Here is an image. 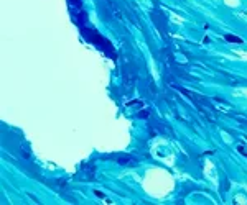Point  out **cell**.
<instances>
[{
    "label": "cell",
    "mask_w": 247,
    "mask_h": 205,
    "mask_svg": "<svg viewBox=\"0 0 247 205\" xmlns=\"http://www.w3.org/2000/svg\"><path fill=\"white\" fill-rule=\"evenodd\" d=\"M139 117H140V118H143V117H148V112H140V113H139Z\"/></svg>",
    "instance_id": "obj_3"
},
{
    "label": "cell",
    "mask_w": 247,
    "mask_h": 205,
    "mask_svg": "<svg viewBox=\"0 0 247 205\" xmlns=\"http://www.w3.org/2000/svg\"><path fill=\"white\" fill-rule=\"evenodd\" d=\"M224 40L227 41V43H242V38H239V36H234V35H224Z\"/></svg>",
    "instance_id": "obj_1"
},
{
    "label": "cell",
    "mask_w": 247,
    "mask_h": 205,
    "mask_svg": "<svg viewBox=\"0 0 247 205\" xmlns=\"http://www.w3.org/2000/svg\"><path fill=\"white\" fill-rule=\"evenodd\" d=\"M237 151H239L240 154H244V156H247V151H245V148H244V146H239V148H237Z\"/></svg>",
    "instance_id": "obj_2"
}]
</instances>
